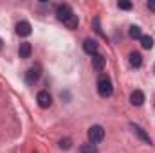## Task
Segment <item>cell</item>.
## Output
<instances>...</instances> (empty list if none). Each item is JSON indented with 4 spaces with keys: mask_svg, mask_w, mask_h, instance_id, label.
I'll use <instances>...</instances> for the list:
<instances>
[{
    "mask_svg": "<svg viewBox=\"0 0 155 153\" xmlns=\"http://www.w3.org/2000/svg\"><path fill=\"white\" fill-rule=\"evenodd\" d=\"M56 18L63 24V25H67L69 29H76L78 27V16L74 15V11H72V7L69 5V4H60L58 7H56Z\"/></svg>",
    "mask_w": 155,
    "mask_h": 153,
    "instance_id": "cell-1",
    "label": "cell"
},
{
    "mask_svg": "<svg viewBox=\"0 0 155 153\" xmlns=\"http://www.w3.org/2000/svg\"><path fill=\"white\" fill-rule=\"evenodd\" d=\"M97 94L101 97H110L114 94V85H112V79L107 74H101L97 79Z\"/></svg>",
    "mask_w": 155,
    "mask_h": 153,
    "instance_id": "cell-2",
    "label": "cell"
},
{
    "mask_svg": "<svg viewBox=\"0 0 155 153\" xmlns=\"http://www.w3.org/2000/svg\"><path fill=\"white\" fill-rule=\"evenodd\" d=\"M87 137H88V142H90V144L101 142V141L105 139V130H103V126H99V124L90 126L88 132H87Z\"/></svg>",
    "mask_w": 155,
    "mask_h": 153,
    "instance_id": "cell-3",
    "label": "cell"
},
{
    "mask_svg": "<svg viewBox=\"0 0 155 153\" xmlns=\"http://www.w3.org/2000/svg\"><path fill=\"white\" fill-rule=\"evenodd\" d=\"M36 101H38L40 108H49L52 105V96L47 90H41V92H38V96H36Z\"/></svg>",
    "mask_w": 155,
    "mask_h": 153,
    "instance_id": "cell-4",
    "label": "cell"
},
{
    "mask_svg": "<svg viewBox=\"0 0 155 153\" xmlns=\"http://www.w3.org/2000/svg\"><path fill=\"white\" fill-rule=\"evenodd\" d=\"M41 76V67L40 65H33L29 70H27V74H25V81L29 83V85H33V83H36Z\"/></svg>",
    "mask_w": 155,
    "mask_h": 153,
    "instance_id": "cell-5",
    "label": "cell"
},
{
    "mask_svg": "<svg viewBox=\"0 0 155 153\" xmlns=\"http://www.w3.org/2000/svg\"><path fill=\"white\" fill-rule=\"evenodd\" d=\"M130 128H132L134 135H137V137H139L143 142H146V144H152V139H150V135H148V133H146V132H144L141 126H137V124H134V122H132V124H130Z\"/></svg>",
    "mask_w": 155,
    "mask_h": 153,
    "instance_id": "cell-6",
    "label": "cell"
},
{
    "mask_svg": "<svg viewBox=\"0 0 155 153\" xmlns=\"http://www.w3.org/2000/svg\"><path fill=\"white\" fill-rule=\"evenodd\" d=\"M97 49H99V45H97V41L92 38H87L83 41V50L87 52V54H90V56H94V54H97Z\"/></svg>",
    "mask_w": 155,
    "mask_h": 153,
    "instance_id": "cell-7",
    "label": "cell"
},
{
    "mask_svg": "<svg viewBox=\"0 0 155 153\" xmlns=\"http://www.w3.org/2000/svg\"><path fill=\"white\" fill-rule=\"evenodd\" d=\"M31 33H33V27H31L29 22L22 20V22L16 24V34H18V36H29Z\"/></svg>",
    "mask_w": 155,
    "mask_h": 153,
    "instance_id": "cell-8",
    "label": "cell"
},
{
    "mask_svg": "<svg viewBox=\"0 0 155 153\" xmlns=\"http://www.w3.org/2000/svg\"><path fill=\"white\" fill-rule=\"evenodd\" d=\"M105 63H107V58H105L103 54H94V56H92V67H94V70L103 72Z\"/></svg>",
    "mask_w": 155,
    "mask_h": 153,
    "instance_id": "cell-9",
    "label": "cell"
},
{
    "mask_svg": "<svg viewBox=\"0 0 155 153\" xmlns=\"http://www.w3.org/2000/svg\"><path fill=\"white\" fill-rule=\"evenodd\" d=\"M31 52H33V47H31V43H29V41L20 43V47H18V56H20L22 60L31 58Z\"/></svg>",
    "mask_w": 155,
    "mask_h": 153,
    "instance_id": "cell-10",
    "label": "cell"
},
{
    "mask_svg": "<svg viewBox=\"0 0 155 153\" xmlns=\"http://www.w3.org/2000/svg\"><path fill=\"white\" fill-rule=\"evenodd\" d=\"M130 103H132L134 106H141V105L144 103V94H143L141 90H134L132 96H130Z\"/></svg>",
    "mask_w": 155,
    "mask_h": 153,
    "instance_id": "cell-11",
    "label": "cell"
},
{
    "mask_svg": "<svg viewBox=\"0 0 155 153\" xmlns=\"http://www.w3.org/2000/svg\"><path fill=\"white\" fill-rule=\"evenodd\" d=\"M128 60H130V65H132L134 69H139V67L143 65V56H141V52H135V50L130 52V58H128Z\"/></svg>",
    "mask_w": 155,
    "mask_h": 153,
    "instance_id": "cell-12",
    "label": "cell"
},
{
    "mask_svg": "<svg viewBox=\"0 0 155 153\" xmlns=\"http://www.w3.org/2000/svg\"><path fill=\"white\" fill-rule=\"evenodd\" d=\"M128 36L132 40H141L143 38V31H141V27L139 25H132L130 29H128Z\"/></svg>",
    "mask_w": 155,
    "mask_h": 153,
    "instance_id": "cell-13",
    "label": "cell"
},
{
    "mask_svg": "<svg viewBox=\"0 0 155 153\" xmlns=\"http://www.w3.org/2000/svg\"><path fill=\"white\" fill-rule=\"evenodd\" d=\"M79 153H97V146H96V144H90V142H87V144H81Z\"/></svg>",
    "mask_w": 155,
    "mask_h": 153,
    "instance_id": "cell-14",
    "label": "cell"
},
{
    "mask_svg": "<svg viewBox=\"0 0 155 153\" xmlns=\"http://www.w3.org/2000/svg\"><path fill=\"white\" fill-rule=\"evenodd\" d=\"M141 45H143V49H152L153 47V38L152 36H143L141 38Z\"/></svg>",
    "mask_w": 155,
    "mask_h": 153,
    "instance_id": "cell-15",
    "label": "cell"
},
{
    "mask_svg": "<svg viewBox=\"0 0 155 153\" xmlns=\"http://www.w3.org/2000/svg\"><path fill=\"white\" fill-rule=\"evenodd\" d=\"M58 144H60V148H61V150H71V148H72V141H71L69 137L61 139V141H60Z\"/></svg>",
    "mask_w": 155,
    "mask_h": 153,
    "instance_id": "cell-16",
    "label": "cell"
},
{
    "mask_svg": "<svg viewBox=\"0 0 155 153\" xmlns=\"http://www.w3.org/2000/svg\"><path fill=\"white\" fill-rule=\"evenodd\" d=\"M117 7H119V9H124V11H128V9H132V2L121 0V2H117Z\"/></svg>",
    "mask_w": 155,
    "mask_h": 153,
    "instance_id": "cell-17",
    "label": "cell"
},
{
    "mask_svg": "<svg viewBox=\"0 0 155 153\" xmlns=\"http://www.w3.org/2000/svg\"><path fill=\"white\" fill-rule=\"evenodd\" d=\"M146 5H148V9H150V11H155V2H152V0H150Z\"/></svg>",
    "mask_w": 155,
    "mask_h": 153,
    "instance_id": "cell-18",
    "label": "cell"
},
{
    "mask_svg": "<svg viewBox=\"0 0 155 153\" xmlns=\"http://www.w3.org/2000/svg\"><path fill=\"white\" fill-rule=\"evenodd\" d=\"M0 49H2V40H0Z\"/></svg>",
    "mask_w": 155,
    "mask_h": 153,
    "instance_id": "cell-19",
    "label": "cell"
}]
</instances>
